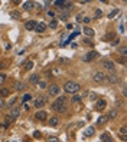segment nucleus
<instances>
[{"mask_svg": "<svg viewBox=\"0 0 127 142\" xmlns=\"http://www.w3.org/2000/svg\"><path fill=\"white\" fill-rule=\"evenodd\" d=\"M65 102H67V99L65 98H58L55 102L52 103V109L55 111V112H59V114H62V112H65L67 111V105H65Z\"/></svg>", "mask_w": 127, "mask_h": 142, "instance_id": "f257e3e1", "label": "nucleus"}, {"mask_svg": "<svg viewBox=\"0 0 127 142\" xmlns=\"http://www.w3.org/2000/svg\"><path fill=\"white\" fill-rule=\"evenodd\" d=\"M64 91L67 92V93L74 95V93H77L78 91H81V85H80V83H77V82L69 80V82H67V83L64 85Z\"/></svg>", "mask_w": 127, "mask_h": 142, "instance_id": "f03ea898", "label": "nucleus"}, {"mask_svg": "<svg viewBox=\"0 0 127 142\" xmlns=\"http://www.w3.org/2000/svg\"><path fill=\"white\" fill-rule=\"evenodd\" d=\"M92 80H94L95 83H103V82L107 80V76H105V73H103V72H95V73L92 75Z\"/></svg>", "mask_w": 127, "mask_h": 142, "instance_id": "7ed1b4c3", "label": "nucleus"}, {"mask_svg": "<svg viewBox=\"0 0 127 142\" xmlns=\"http://www.w3.org/2000/svg\"><path fill=\"white\" fill-rule=\"evenodd\" d=\"M46 102H48V96H46V95H40V96L35 101V106H36V108H42Z\"/></svg>", "mask_w": 127, "mask_h": 142, "instance_id": "20e7f679", "label": "nucleus"}, {"mask_svg": "<svg viewBox=\"0 0 127 142\" xmlns=\"http://www.w3.org/2000/svg\"><path fill=\"white\" fill-rule=\"evenodd\" d=\"M97 57H98V53L92 50V52H88L85 56L82 57V60H84V62H92V60H94V59H97Z\"/></svg>", "mask_w": 127, "mask_h": 142, "instance_id": "39448f33", "label": "nucleus"}, {"mask_svg": "<svg viewBox=\"0 0 127 142\" xmlns=\"http://www.w3.org/2000/svg\"><path fill=\"white\" fill-rule=\"evenodd\" d=\"M59 91H61V89H59L58 85H51L48 88V93H49L51 96H58V95H59Z\"/></svg>", "mask_w": 127, "mask_h": 142, "instance_id": "423d86ee", "label": "nucleus"}, {"mask_svg": "<svg viewBox=\"0 0 127 142\" xmlns=\"http://www.w3.org/2000/svg\"><path fill=\"white\" fill-rule=\"evenodd\" d=\"M36 33H43L46 30V24L43 22H36V24H35V29H33Z\"/></svg>", "mask_w": 127, "mask_h": 142, "instance_id": "0eeeda50", "label": "nucleus"}, {"mask_svg": "<svg viewBox=\"0 0 127 142\" xmlns=\"http://www.w3.org/2000/svg\"><path fill=\"white\" fill-rule=\"evenodd\" d=\"M35 119L36 121H46L48 119V112H45V111H39V112H36L35 114Z\"/></svg>", "mask_w": 127, "mask_h": 142, "instance_id": "6e6552de", "label": "nucleus"}, {"mask_svg": "<svg viewBox=\"0 0 127 142\" xmlns=\"http://www.w3.org/2000/svg\"><path fill=\"white\" fill-rule=\"evenodd\" d=\"M105 106H107V101L105 99H98L97 102H95V105H94V108L97 109V111H103Z\"/></svg>", "mask_w": 127, "mask_h": 142, "instance_id": "1a4fd4ad", "label": "nucleus"}, {"mask_svg": "<svg viewBox=\"0 0 127 142\" xmlns=\"http://www.w3.org/2000/svg\"><path fill=\"white\" fill-rule=\"evenodd\" d=\"M13 89L15 91H26V83L25 82H20V80H16L13 83Z\"/></svg>", "mask_w": 127, "mask_h": 142, "instance_id": "9d476101", "label": "nucleus"}, {"mask_svg": "<svg viewBox=\"0 0 127 142\" xmlns=\"http://www.w3.org/2000/svg\"><path fill=\"white\" fill-rule=\"evenodd\" d=\"M103 66L107 69V70H114L115 69V65H114L113 60H103Z\"/></svg>", "mask_w": 127, "mask_h": 142, "instance_id": "9b49d317", "label": "nucleus"}, {"mask_svg": "<svg viewBox=\"0 0 127 142\" xmlns=\"http://www.w3.org/2000/svg\"><path fill=\"white\" fill-rule=\"evenodd\" d=\"M58 124H59V119H58L56 116H52V118H49V121H48V125L52 126V128L58 126Z\"/></svg>", "mask_w": 127, "mask_h": 142, "instance_id": "f8f14e48", "label": "nucleus"}, {"mask_svg": "<svg viewBox=\"0 0 127 142\" xmlns=\"http://www.w3.org/2000/svg\"><path fill=\"white\" fill-rule=\"evenodd\" d=\"M107 80H108L110 83L114 85V83H118V82H120V78H118L117 75H110V76H107Z\"/></svg>", "mask_w": 127, "mask_h": 142, "instance_id": "ddd939ff", "label": "nucleus"}, {"mask_svg": "<svg viewBox=\"0 0 127 142\" xmlns=\"http://www.w3.org/2000/svg\"><path fill=\"white\" fill-rule=\"evenodd\" d=\"M114 36H115L114 32H110V33H107L105 36H103V37H101V40H103V42H108V40L114 39Z\"/></svg>", "mask_w": 127, "mask_h": 142, "instance_id": "4468645a", "label": "nucleus"}, {"mask_svg": "<svg viewBox=\"0 0 127 142\" xmlns=\"http://www.w3.org/2000/svg\"><path fill=\"white\" fill-rule=\"evenodd\" d=\"M94 132H95V128H94V126H88V128H87V131L84 132V137H92V135H94Z\"/></svg>", "mask_w": 127, "mask_h": 142, "instance_id": "2eb2a0df", "label": "nucleus"}, {"mask_svg": "<svg viewBox=\"0 0 127 142\" xmlns=\"http://www.w3.org/2000/svg\"><path fill=\"white\" fill-rule=\"evenodd\" d=\"M35 24H36V22H35V20H29V22L25 23V29H26V30H33Z\"/></svg>", "mask_w": 127, "mask_h": 142, "instance_id": "dca6fc26", "label": "nucleus"}, {"mask_svg": "<svg viewBox=\"0 0 127 142\" xmlns=\"http://www.w3.org/2000/svg\"><path fill=\"white\" fill-rule=\"evenodd\" d=\"M33 7H35V3H33V1H26V3H23V10L30 11Z\"/></svg>", "mask_w": 127, "mask_h": 142, "instance_id": "f3484780", "label": "nucleus"}, {"mask_svg": "<svg viewBox=\"0 0 127 142\" xmlns=\"http://www.w3.org/2000/svg\"><path fill=\"white\" fill-rule=\"evenodd\" d=\"M108 122V116L107 115H103V116H100L97 121V125H104V124H107Z\"/></svg>", "mask_w": 127, "mask_h": 142, "instance_id": "a211bd4d", "label": "nucleus"}, {"mask_svg": "<svg viewBox=\"0 0 127 142\" xmlns=\"http://www.w3.org/2000/svg\"><path fill=\"white\" fill-rule=\"evenodd\" d=\"M9 115H10L12 118L16 121L17 118H19V115H20V109H12V111H10V114H9Z\"/></svg>", "mask_w": 127, "mask_h": 142, "instance_id": "6ab92c4d", "label": "nucleus"}, {"mask_svg": "<svg viewBox=\"0 0 127 142\" xmlns=\"http://www.w3.org/2000/svg\"><path fill=\"white\" fill-rule=\"evenodd\" d=\"M118 53H120L121 57H126V56H127V47H126L124 45L120 46V47H118Z\"/></svg>", "mask_w": 127, "mask_h": 142, "instance_id": "aec40b11", "label": "nucleus"}, {"mask_svg": "<svg viewBox=\"0 0 127 142\" xmlns=\"http://www.w3.org/2000/svg\"><path fill=\"white\" fill-rule=\"evenodd\" d=\"M9 93H10V91H9L7 88H0V98L9 96Z\"/></svg>", "mask_w": 127, "mask_h": 142, "instance_id": "412c9836", "label": "nucleus"}, {"mask_svg": "<svg viewBox=\"0 0 127 142\" xmlns=\"http://www.w3.org/2000/svg\"><path fill=\"white\" fill-rule=\"evenodd\" d=\"M84 33H85L88 37H92V36L95 34V32H94L91 27H84Z\"/></svg>", "mask_w": 127, "mask_h": 142, "instance_id": "4be33fe9", "label": "nucleus"}, {"mask_svg": "<svg viewBox=\"0 0 127 142\" xmlns=\"http://www.w3.org/2000/svg\"><path fill=\"white\" fill-rule=\"evenodd\" d=\"M100 139H101V141H107V142H111V141H113V138L110 137L108 134H101Z\"/></svg>", "mask_w": 127, "mask_h": 142, "instance_id": "5701e85b", "label": "nucleus"}, {"mask_svg": "<svg viewBox=\"0 0 127 142\" xmlns=\"http://www.w3.org/2000/svg\"><path fill=\"white\" fill-rule=\"evenodd\" d=\"M117 115H118V112L113 109V111H110V112H108L107 116H108V119H115V118H117Z\"/></svg>", "mask_w": 127, "mask_h": 142, "instance_id": "b1692460", "label": "nucleus"}, {"mask_svg": "<svg viewBox=\"0 0 127 142\" xmlns=\"http://www.w3.org/2000/svg\"><path fill=\"white\" fill-rule=\"evenodd\" d=\"M82 101V96H80V95H75L74 93V96H72V99H71V102H74V103H78Z\"/></svg>", "mask_w": 127, "mask_h": 142, "instance_id": "393cba45", "label": "nucleus"}, {"mask_svg": "<svg viewBox=\"0 0 127 142\" xmlns=\"http://www.w3.org/2000/svg\"><path fill=\"white\" fill-rule=\"evenodd\" d=\"M38 82H39V76H38V75H32V76H30V83L36 85Z\"/></svg>", "mask_w": 127, "mask_h": 142, "instance_id": "a878e982", "label": "nucleus"}, {"mask_svg": "<svg viewBox=\"0 0 127 142\" xmlns=\"http://www.w3.org/2000/svg\"><path fill=\"white\" fill-rule=\"evenodd\" d=\"M10 16L13 17V19H16V20H19V19H20V13H19V11H15V10H13V11L10 13Z\"/></svg>", "mask_w": 127, "mask_h": 142, "instance_id": "bb28decb", "label": "nucleus"}, {"mask_svg": "<svg viewBox=\"0 0 127 142\" xmlns=\"http://www.w3.org/2000/svg\"><path fill=\"white\" fill-rule=\"evenodd\" d=\"M120 134H121V137L127 135V126H126V125H123V126L120 128Z\"/></svg>", "mask_w": 127, "mask_h": 142, "instance_id": "cd10ccee", "label": "nucleus"}, {"mask_svg": "<svg viewBox=\"0 0 127 142\" xmlns=\"http://www.w3.org/2000/svg\"><path fill=\"white\" fill-rule=\"evenodd\" d=\"M6 79H7V76H6L5 73H2V72H0V85H3V83L6 82Z\"/></svg>", "mask_w": 127, "mask_h": 142, "instance_id": "c85d7f7f", "label": "nucleus"}, {"mask_svg": "<svg viewBox=\"0 0 127 142\" xmlns=\"http://www.w3.org/2000/svg\"><path fill=\"white\" fill-rule=\"evenodd\" d=\"M49 27H51V29H56L58 27V22H56V20H51V23H49Z\"/></svg>", "mask_w": 127, "mask_h": 142, "instance_id": "c756f323", "label": "nucleus"}, {"mask_svg": "<svg viewBox=\"0 0 127 142\" xmlns=\"http://www.w3.org/2000/svg\"><path fill=\"white\" fill-rule=\"evenodd\" d=\"M115 14H118V9H114V10L111 11V13L108 14V19H113V17L115 16Z\"/></svg>", "mask_w": 127, "mask_h": 142, "instance_id": "7c9ffc66", "label": "nucleus"}, {"mask_svg": "<svg viewBox=\"0 0 127 142\" xmlns=\"http://www.w3.org/2000/svg\"><path fill=\"white\" fill-rule=\"evenodd\" d=\"M32 68H33V62H30V60H29V62L26 63V68H25V69H26V70H30Z\"/></svg>", "mask_w": 127, "mask_h": 142, "instance_id": "2f4dec72", "label": "nucleus"}, {"mask_svg": "<svg viewBox=\"0 0 127 142\" xmlns=\"http://www.w3.org/2000/svg\"><path fill=\"white\" fill-rule=\"evenodd\" d=\"M103 16V11H101V9H95V17H101Z\"/></svg>", "mask_w": 127, "mask_h": 142, "instance_id": "473e14b6", "label": "nucleus"}, {"mask_svg": "<svg viewBox=\"0 0 127 142\" xmlns=\"http://www.w3.org/2000/svg\"><path fill=\"white\" fill-rule=\"evenodd\" d=\"M118 43H120V39H118V37H117V39H113V40H111V45H113V46H117Z\"/></svg>", "mask_w": 127, "mask_h": 142, "instance_id": "72a5a7b5", "label": "nucleus"}, {"mask_svg": "<svg viewBox=\"0 0 127 142\" xmlns=\"http://www.w3.org/2000/svg\"><path fill=\"white\" fill-rule=\"evenodd\" d=\"M6 106V102H5V99L3 98H0V109H3Z\"/></svg>", "mask_w": 127, "mask_h": 142, "instance_id": "f704fd0d", "label": "nucleus"}, {"mask_svg": "<svg viewBox=\"0 0 127 142\" xmlns=\"http://www.w3.org/2000/svg\"><path fill=\"white\" fill-rule=\"evenodd\" d=\"M65 3V0H55V6H62Z\"/></svg>", "mask_w": 127, "mask_h": 142, "instance_id": "c9c22d12", "label": "nucleus"}, {"mask_svg": "<svg viewBox=\"0 0 127 142\" xmlns=\"http://www.w3.org/2000/svg\"><path fill=\"white\" fill-rule=\"evenodd\" d=\"M33 137L36 138V139H39V138H40V132L39 131H35L33 132Z\"/></svg>", "mask_w": 127, "mask_h": 142, "instance_id": "e433bc0d", "label": "nucleus"}, {"mask_svg": "<svg viewBox=\"0 0 127 142\" xmlns=\"http://www.w3.org/2000/svg\"><path fill=\"white\" fill-rule=\"evenodd\" d=\"M67 19H68V14H65V13L59 16V20H67Z\"/></svg>", "mask_w": 127, "mask_h": 142, "instance_id": "4c0bfd02", "label": "nucleus"}, {"mask_svg": "<svg viewBox=\"0 0 127 142\" xmlns=\"http://www.w3.org/2000/svg\"><path fill=\"white\" fill-rule=\"evenodd\" d=\"M30 98H32V96H30V95H25V96H23V99H22V101H23V102H26V101H30Z\"/></svg>", "mask_w": 127, "mask_h": 142, "instance_id": "58836bf2", "label": "nucleus"}, {"mask_svg": "<svg viewBox=\"0 0 127 142\" xmlns=\"http://www.w3.org/2000/svg\"><path fill=\"white\" fill-rule=\"evenodd\" d=\"M84 23H85V24H90V23H91V19H90V17H84Z\"/></svg>", "mask_w": 127, "mask_h": 142, "instance_id": "ea45409f", "label": "nucleus"}, {"mask_svg": "<svg viewBox=\"0 0 127 142\" xmlns=\"http://www.w3.org/2000/svg\"><path fill=\"white\" fill-rule=\"evenodd\" d=\"M59 62H61V63H69V59H64V57H61V59H59Z\"/></svg>", "mask_w": 127, "mask_h": 142, "instance_id": "a19ab883", "label": "nucleus"}, {"mask_svg": "<svg viewBox=\"0 0 127 142\" xmlns=\"http://www.w3.org/2000/svg\"><path fill=\"white\" fill-rule=\"evenodd\" d=\"M38 83H39V86L42 88V89H43V88H46V83H45V82H38Z\"/></svg>", "mask_w": 127, "mask_h": 142, "instance_id": "79ce46f5", "label": "nucleus"}, {"mask_svg": "<svg viewBox=\"0 0 127 142\" xmlns=\"http://www.w3.org/2000/svg\"><path fill=\"white\" fill-rule=\"evenodd\" d=\"M120 32L121 33H124V23H121L120 24Z\"/></svg>", "mask_w": 127, "mask_h": 142, "instance_id": "37998d69", "label": "nucleus"}, {"mask_svg": "<svg viewBox=\"0 0 127 142\" xmlns=\"http://www.w3.org/2000/svg\"><path fill=\"white\" fill-rule=\"evenodd\" d=\"M90 96H91V99H92V101H94V99H97V93H91Z\"/></svg>", "mask_w": 127, "mask_h": 142, "instance_id": "c03bdc74", "label": "nucleus"}, {"mask_svg": "<svg viewBox=\"0 0 127 142\" xmlns=\"http://www.w3.org/2000/svg\"><path fill=\"white\" fill-rule=\"evenodd\" d=\"M48 141H58V138H55V137H49V138H48Z\"/></svg>", "mask_w": 127, "mask_h": 142, "instance_id": "a18cd8bd", "label": "nucleus"}, {"mask_svg": "<svg viewBox=\"0 0 127 142\" xmlns=\"http://www.w3.org/2000/svg\"><path fill=\"white\" fill-rule=\"evenodd\" d=\"M13 4H20V0H12Z\"/></svg>", "mask_w": 127, "mask_h": 142, "instance_id": "49530a36", "label": "nucleus"}, {"mask_svg": "<svg viewBox=\"0 0 127 142\" xmlns=\"http://www.w3.org/2000/svg\"><path fill=\"white\" fill-rule=\"evenodd\" d=\"M81 19H82V14H78V16H77V20H78V22H80Z\"/></svg>", "mask_w": 127, "mask_h": 142, "instance_id": "de8ad7c7", "label": "nucleus"}, {"mask_svg": "<svg viewBox=\"0 0 127 142\" xmlns=\"http://www.w3.org/2000/svg\"><path fill=\"white\" fill-rule=\"evenodd\" d=\"M100 1H101V3H107V0H100Z\"/></svg>", "mask_w": 127, "mask_h": 142, "instance_id": "09e8293b", "label": "nucleus"}, {"mask_svg": "<svg viewBox=\"0 0 127 142\" xmlns=\"http://www.w3.org/2000/svg\"><path fill=\"white\" fill-rule=\"evenodd\" d=\"M48 1H51V0H48Z\"/></svg>", "mask_w": 127, "mask_h": 142, "instance_id": "8fccbe9b", "label": "nucleus"}]
</instances>
